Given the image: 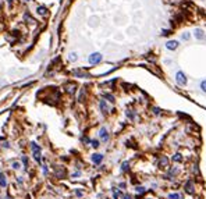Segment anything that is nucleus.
<instances>
[{
  "instance_id": "f257e3e1",
  "label": "nucleus",
  "mask_w": 206,
  "mask_h": 199,
  "mask_svg": "<svg viewBox=\"0 0 206 199\" xmlns=\"http://www.w3.org/2000/svg\"><path fill=\"white\" fill-rule=\"evenodd\" d=\"M31 150H32V155L35 157V160L38 163H41V156H42V150H41V146L36 144V142H31Z\"/></svg>"
},
{
  "instance_id": "f03ea898",
  "label": "nucleus",
  "mask_w": 206,
  "mask_h": 199,
  "mask_svg": "<svg viewBox=\"0 0 206 199\" xmlns=\"http://www.w3.org/2000/svg\"><path fill=\"white\" fill-rule=\"evenodd\" d=\"M175 82L180 85V86L187 85V75H185L183 71H177V74H175Z\"/></svg>"
},
{
  "instance_id": "7ed1b4c3",
  "label": "nucleus",
  "mask_w": 206,
  "mask_h": 199,
  "mask_svg": "<svg viewBox=\"0 0 206 199\" xmlns=\"http://www.w3.org/2000/svg\"><path fill=\"white\" fill-rule=\"evenodd\" d=\"M102 59H103V56L100 53H92V54H89L88 61H89V64H98L102 61Z\"/></svg>"
},
{
  "instance_id": "20e7f679",
  "label": "nucleus",
  "mask_w": 206,
  "mask_h": 199,
  "mask_svg": "<svg viewBox=\"0 0 206 199\" xmlns=\"http://www.w3.org/2000/svg\"><path fill=\"white\" fill-rule=\"evenodd\" d=\"M99 138H100L103 142H107L109 141V131L105 127H102V128L99 130Z\"/></svg>"
},
{
  "instance_id": "39448f33",
  "label": "nucleus",
  "mask_w": 206,
  "mask_h": 199,
  "mask_svg": "<svg viewBox=\"0 0 206 199\" xmlns=\"http://www.w3.org/2000/svg\"><path fill=\"white\" fill-rule=\"evenodd\" d=\"M91 159H92V162H93L95 164H100V163L103 162V155H102V153H93V155L91 156Z\"/></svg>"
},
{
  "instance_id": "423d86ee",
  "label": "nucleus",
  "mask_w": 206,
  "mask_h": 199,
  "mask_svg": "<svg viewBox=\"0 0 206 199\" xmlns=\"http://www.w3.org/2000/svg\"><path fill=\"white\" fill-rule=\"evenodd\" d=\"M194 33H195V38H196V39H199V41H206V33L202 31V29L196 28Z\"/></svg>"
},
{
  "instance_id": "0eeeda50",
  "label": "nucleus",
  "mask_w": 206,
  "mask_h": 199,
  "mask_svg": "<svg viewBox=\"0 0 206 199\" xmlns=\"http://www.w3.org/2000/svg\"><path fill=\"white\" fill-rule=\"evenodd\" d=\"M166 47H167L169 50H175V49L178 47V42H177V41H169V42L166 43Z\"/></svg>"
},
{
  "instance_id": "6e6552de",
  "label": "nucleus",
  "mask_w": 206,
  "mask_h": 199,
  "mask_svg": "<svg viewBox=\"0 0 206 199\" xmlns=\"http://www.w3.org/2000/svg\"><path fill=\"white\" fill-rule=\"evenodd\" d=\"M99 106H100L102 113H103V114H107L109 113V106H107V103H106V100H100V102H99Z\"/></svg>"
},
{
  "instance_id": "1a4fd4ad",
  "label": "nucleus",
  "mask_w": 206,
  "mask_h": 199,
  "mask_svg": "<svg viewBox=\"0 0 206 199\" xmlns=\"http://www.w3.org/2000/svg\"><path fill=\"white\" fill-rule=\"evenodd\" d=\"M0 187H1V188H6V187H7V180H6L4 173H0Z\"/></svg>"
},
{
  "instance_id": "9d476101",
  "label": "nucleus",
  "mask_w": 206,
  "mask_h": 199,
  "mask_svg": "<svg viewBox=\"0 0 206 199\" xmlns=\"http://www.w3.org/2000/svg\"><path fill=\"white\" fill-rule=\"evenodd\" d=\"M185 189H187L188 194H194V182H192V181H188V182L185 184Z\"/></svg>"
},
{
  "instance_id": "9b49d317",
  "label": "nucleus",
  "mask_w": 206,
  "mask_h": 199,
  "mask_svg": "<svg viewBox=\"0 0 206 199\" xmlns=\"http://www.w3.org/2000/svg\"><path fill=\"white\" fill-rule=\"evenodd\" d=\"M36 13H38L39 15H47V9H46L45 6H39V7L36 9Z\"/></svg>"
},
{
  "instance_id": "f8f14e48",
  "label": "nucleus",
  "mask_w": 206,
  "mask_h": 199,
  "mask_svg": "<svg viewBox=\"0 0 206 199\" xmlns=\"http://www.w3.org/2000/svg\"><path fill=\"white\" fill-rule=\"evenodd\" d=\"M75 84H68V85H65V91H67V92H68V93H74V92H75Z\"/></svg>"
},
{
  "instance_id": "ddd939ff",
  "label": "nucleus",
  "mask_w": 206,
  "mask_h": 199,
  "mask_svg": "<svg viewBox=\"0 0 206 199\" xmlns=\"http://www.w3.org/2000/svg\"><path fill=\"white\" fill-rule=\"evenodd\" d=\"M167 164H169V159H167L166 156H162L160 162H159V166H160V167H166Z\"/></svg>"
},
{
  "instance_id": "4468645a",
  "label": "nucleus",
  "mask_w": 206,
  "mask_h": 199,
  "mask_svg": "<svg viewBox=\"0 0 206 199\" xmlns=\"http://www.w3.org/2000/svg\"><path fill=\"white\" fill-rule=\"evenodd\" d=\"M173 160L174 162H177V163L183 162V156H181V153H175V155L173 156Z\"/></svg>"
},
{
  "instance_id": "2eb2a0df",
  "label": "nucleus",
  "mask_w": 206,
  "mask_h": 199,
  "mask_svg": "<svg viewBox=\"0 0 206 199\" xmlns=\"http://www.w3.org/2000/svg\"><path fill=\"white\" fill-rule=\"evenodd\" d=\"M77 59H78V56H77V53H70V56H68V60L70 61H77Z\"/></svg>"
},
{
  "instance_id": "dca6fc26",
  "label": "nucleus",
  "mask_w": 206,
  "mask_h": 199,
  "mask_svg": "<svg viewBox=\"0 0 206 199\" xmlns=\"http://www.w3.org/2000/svg\"><path fill=\"white\" fill-rule=\"evenodd\" d=\"M130 168V163L128 162H124L123 164H121V171H127Z\"/></svg>"
},
{
  "instance_id": "f3484780",
  "label": "nucleus",
  "mask_w": 206,
  "mask_h": 199,
  "mask_svg": "<svg viewBox=\"0 0 206 199\" xmlns=\"http://www.w3.org/2000/svg\"><path fill=\"white\" fill-rule=\"evenodd\" d=\"M91 145H92V148H95V149H98V148L100 146L98 139H92V141H91Z\"/></svg>"
},
{
  "instance_id": "a211bd4d",
  "label": "nucleus",
  "mask_w": 206,
  "mask_h": 199,
  "mask_svg": "<svg viewBox=\"0 0 206 199\" xmlns=\"http://www.w3.org/2000/svg\"><path fill=\"white\" fill-rule=\"evenodd\" d=\"M11 167H13V170H20L21 164H20L18 162H13V163H11Z\"/></svg>"
},
{
  "instance_id": "6ab92c4d",
  "label": "nucleus",
  "mask_w": 206,
  "mask_h": 199,
  "mask_svg": "<svg viewBox=\"0 0 206 199\" xmlns=\"http://www.w3.org/2000/svg\"><path fill=\"white\" fill-rule=\"evenodd\" d=\"M105 97L107 99L109 102H111V103H114V96H113V95H110V93H105Z\"/></svg>"
},
{
  "instance_id": "aec40b11",
  "label": "nucleus",
  "mask_w": 206,
  "mask_h": 199,
  "mask_svg": "<svg viewBox=\"0 0 206 199\" xmlns=\"http://www.w3.org/2000/svg\"><path fill=\"white\" fill-rule=\"evenodd\" d=\"M169 199H181V195L180 194H170Z\"/></svg>"
},
{
  "instance_id": "412c9836",
  "label": "nucleus",
  "mask_w": 206,
  "mask_h": 199,
  "mask_svg": "<svg viewBox=\"0 0 206 199\" xmlns=\"http://www.w3.org/2000/svg\"><path fill=\"white\" fill-rule=\"evenodd\" d=\"M22 163H24V168L27 170L28 168V159H27V156H22Z\"/></svg>"
},
{
  "instance_id": "4be33fe9",
  "label": "nucleus",
  "mask_w": 206,
  "mask_h": 199,
  "mask_svg": "<svg viewBox=\"0 0 206 199\" xmlns=\"http://www.w3.org/2000/svg\"><path fill=\"white\" fill-rule=\"evenodd\" d=\"M189 38H191V35H189L188 32H184V33H183V41H189Z\"/></svg>"
},
{
  "instance_id": "5701e85b",
  "label": "nucleus",
  "mask_w": 206,
  "mask_h": 199,
  "mask_svg": "<svg viewBox=\"0 0 206 199\" xmlns=\"http://www.w3.org/2000/svg\"><path fill=\"white\" fill-rule=\"evenodd\" d=\"M201 89H202L203 92H206V79H203V81L201 82Z\"/></svg>"
},
{
  "instance_id": "b1692460",
  "label": "nucleus",
  "mask_w": 206,
  "mask_h": 199,
  "mask_svg": "<svg viewBox=\"0 0 206 199\" xmlns=\"http://www.w3.org/2000/svg\"><path fill=\"white\" fill-rule=\"evenodd\" d=\"M137 192H138V194H143V192H145V188H143V187H137Z\"/></svg>"
},
{
  "instance_id": "393cba45",
  "label": "nucleus",
  "mask_w": 206,
  "mask_h": 199,
  "mask_svg": "<svg viewBox=\"0 0 206 199\" xmlns=\"http://www.w3.org/2000/svg\"><path fill=\"white\" fill-rule=\"evenodd\" d=\"M75 195H77V196H82L84 194H82V191H78V189H77V191H75Z\"/></svg>"
},
{
  "instance_id": "a878e982",
  "label": "nucleus",
  "mask_w": 206,
  "mask_h": 199,
  "mask_svg": "<svg viewBox=\"0 0 206 199\" xmlns=\"http://www.w3.org/2000/svg\"><path fill=\"white\" fill-rule=\"evenodd\" d=\"M153 113H155V114H159V113H160V110H159L157 107H155V109H153Z\"/></svg>"
},
{
  "instance_id": "bb28decb",
  "label": "nucleus",
  "mask_w": 206,
  "mask_h": 199,
  "mask_svg": "<svg viewBox=\"0 0 206 199\" xmlns=\"http://www.w3.org/2000/svg\"><path fill=\"white\" fill-rule=\"evenodd\" d=\"M79 176H81V173H79V171H75V173L73 174V177H74V178H75V177H79Z\"/></svg>"
},
{
  "instance_id": "cd10ccee",
  "label": "nucleus",
  "mask_w": 206,
  "mask_h": 199,
  "mask_svg": "<svg viewBox=\"0 0 206 199\" xmlns=\"http://www.w3.org/2000/svg\"><path fill=\"white\" fill-rule=\"evenodd\" d=\"M162 35H163V36H167V35H170V31H163Z\"/></svg>"
},
{
  "instance_id": "c85d7f7f",
  "label": "nucleus",
  "mask_w": 206,
  "mask_h": 199,
  "mask_svg": "<svg viewBox=\"0 0 206 199\" xmlns=\"http://www.w3.org/2000/svg\"><path fill=\"white\" fill-rule=\"evenodd\" d=\"M42 170H43V174H47V173H49V170H47V167H46V166H43V168H42Z\"/></svg>"
},
{
  "instance_id": "c756f323",
  "label": "nucleus",
  "mask_w": 206,
  "mask_h": 199,
  "mask_svg": "<svg viewBox=\"0 0 206 199\" xmlns=\"http://www.w3.org/2000/svg\"><path fill=\"white\" fill-rule=\"evenodd\" d=\"M17 181H18V184H21V182H22V177H17Z\"/></svg>"
},
{
  "instance_id": "7c9ffc66",
  "label": "nucleus",
  "mask_w": 206,
  "mask_h": 199,
  "mask_svg": "<svg viewBox=\"0 0 206 199\" xmlns=\"http://www.w3.org/2000/svg\"><path fill=\"white\" fill-rule=\"evenodd\" d=\"M123 199H131L130 195H123Z\"/></svg>"
},
{
  "instance_id": "2f4dec72",
  "label": "nucleus",
  "mask_w": 206,
  "mask_h": 199,
  "mask_svg": "<svg viewBox=\"0 0 206 199\" xmlns=\"http://www.w3.org/2000/svg\"><path fill=\"white\" fill-rule=\"evenodd\" d=\"M6 199H13V198H11L10 195H7V196H6Z\"/></svg>"
},
{
  "instance_id": "473e14b6",
  "label": "nucleus",
  "mask_w": 206,
  "mask_h": 199,
  "mask_svg": "<svg viewBox=\"0 0 206 199\" xmlns=\"http://www.w3.org/2000/svg\"><path fill=\"white\" fill-rule=\"evenodd\" d=\"M7 1H9V3H11V1H14V0H7Z\"/></svg>"
},
{
  "instance_id": "72a5a7b5",
  "label": "nucleus",
  "mask_w": 206,
  "mask_h": 199,
  "mask_svg": "<svg viewBox=\"0 0 206 199\" xmlns=\"http://www.w3.org/2000/svg\"><path fill=\"white\" fill-rule=\"evenodd\" d=\"M24 1H31V0H24Z\"/></svg>"
}]
</instances>
